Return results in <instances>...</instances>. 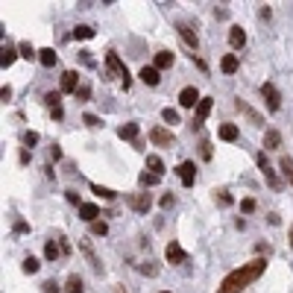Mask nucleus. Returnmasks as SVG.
Instances as JSON below:
<instances>
[{
  "label": "nucleus",
  "mask_w": 293,
  "mask_h": 293,
  "mask_svg": "<svg viewBox=\"0 0 293 293\" xmlns=\"http://www.w3.org/2000/svg\"><path fill=\"white\" fill-rule=\"evenodd\" d=\"M264 267H267V261L255 258V261H249V264H243V267H237V270H232L226 279H223V285L217 288V293H240L243 288H249L264 273Z\"/></svg>",
  "instance_id": "1"
},
{
  "label": "nucleus",
  "mask_w": 293,
  "mask_h": 293,
  "mask_svg": "<svg viewBox=\"0 0 293 293\" xmlns=\"http://www.w3.org/2000/svg\"><path fill=\"white\" fill-rule=\"evenodd\" d=\"M106 67H109V70L123 82V88H129V70H126V65L120 62V56H117V53H112V50L106 53Z\"/></svg>",
  "instance_id": "2"
},
{
  "label": "nucleus",
  "mask_w": 293,
  "mask_h": 293,
  "mask_svg": "<svg viewBox=\"0 0 293 293\" xmlns=\"http://www.w3.org/2000/svg\"><path fill=\"white\" fill-rule=\"evenodd\" d=\"M261 97L267 100V109H270V112H279V109H282V94H279V88H276L273 82H264V85H261Z\"/></svg>",
  "instance_id": "3"
},
{
  "label": "nucleus",
  "mask_w": 293,
  "mask_h": 293,
  "mask_svg": "<svg viewBox=\"0 0 293 293\" xmlns=\"http://www.w3.org/2000/svg\"><path fill=\"white\" fill-rule=\"evenodd\" d=\"M150 141L159 144V147H173L176 144V135L170 129H164V126H156V129H150Z\"/></svg>",
  "instance_id": "4"
},
{
  "label": "nucleus",
  "mask_w": 293,
  "mask_h": 293,
  "mask_svg": "<svg viewBox=\"0 0 293 293\" xmlns=\"http://www.w3.org/2000/svg\"><path fill=\"white\" fill-rule=\"evenodd\" d=\"M164 255H167L170 264H185V261H188V252L182 249V243H179V240H170V243H167V249H164Z\"/></svg>",
  "instance_id": "5"
},
{
  "label": "nucleus",
  "mask_w": 293,
  "mask_h": 293,
  "mask_svg": "<svg viewBox=\"0 0 293 293\" xmlns=\"http://www.w3.org/2000/svg\"><path fill=\"white\" fill-rule=\"evenodd\" d=\"M211 106H214V103H211V97H202V100H199V106H196V115H194V120H191V126H194V129H199V126L205 123V117H208Z\"/></svg>",
  "instance_id": "6"
},
{
  "label": "nucleus",
  "mask_w": 293,
  "mask_h": 293,
  "mask_svg": "<svg viewBox=\"0 0 293 293\" xmlns=\"http://www.w3.org/2000/svg\"><path fill=\"white\" fill-rule=\"evenodd\" d=\"M129 205L138 211V214H147V211L153 208V196H150V194H132L129 196Z\"/></svg>",
  "instance_id": "7"
},
{
  "label": "nucleus",
  "mask_w": 293,
  "mask_h": 293,
  "mask_svg": "<svg viewBox=\"0 0 293 293\" xmlns=\"http://www.w3.org/2000/svg\"><path fill=\"white\" fill-rule=\"evenodd\" d=\"M62 91L65 94H76L79 91V73L76 70H65L62 73Z\"/></svg>",
  "instance_id": "8"
},
{
  "label": "nucleus",
  "mask_w": 293,
  "mask_h": 293,
  "mask_svg": "<svg viewBox=\"0 0 293 293\" xmlns=\"http://www.w3.org/2000/svg\"><path fill=\"white\" fill-rule=\"evenodd\" d=\"M179 176H182V185L191 188V185L196 182V164L194 162H182L179 164Z\"/></svg>",
  "instance_id": "9"
},
{
  "label": "nucleus",
  "mask_w": 293,
  "mask_h": 293,
  "mask_svg": "<svg viewBox=\"0 0 293 293\" xmlns=\"http://www.w3.org/2000/svg\"><path fill=\"white\" fill-rule=\"evenodd\" d=\"M258 167H261V173H264V179L270 182V188H276V191H279L282 185H279V179H276V170H273V167L267 164V159H264V153L258 156Z\"/></svg>",
  "instance_id": "10"
},
{
  "label": "nucleus",
  "mask_w": 293,
  "mask_h": 293,
  "mask_svg": "<svg viewBox=\"0 0 293 293\" xmlns=\"http://www.w3.org/2000/svg\"><path fill=\"white\" fill-rule=\"evenodd\" d=\"M199 91L196 88H182V94H179V106H185V109H194V106H199Z\"/></svg>",
  "instance_id": "11"
},
{
  "label": "nucleus",
  "mask_w": 293,
  "mask_h": 293,
  "mask_svg": "<svg viewBox=\"0 0 293 293\" xmlns=\"http://www.w3.org/2000/svg\"><path fill=\"white\" fill-rule=\"evenodd\" d=\"M176 30H179V35L185 38V44H188L191 50H196V47H199V41H196V33L191 30V27H188V24H185V21H182V24H176Z\"/></svg>",
  "instance_id": "12"
},
{
  "label": "nucleus",
  "mask_w": 293,
  "mask_h": 293,
  "mask_svg": "<svg viewBox=\"0 0 293 293\" xmlns=\"http://www.w3.org/2000/svg\"><path fill=\"white\" fill-rule=\"evenodd\" d=\"M138 76H141V82H144V85H159V79H162V76H159V67H141V73H138Z\"/></svg>",
  "instance_id": "13"
},
{
  "label": "nucleus",
  "mask_w": 293,
  "mask_h": 293,
  "mask_svg": "<svg viewBox=\"0 0 293 293\" xmlns=\"http://www.w3.org/2000/svg\"><path fill=\"white\" fill-rule=\"evenodd\" d=\"M97 214H100V208L94 205V202H82V205H79V217H82V220L97 223Z\"/></svg>",
  "instance_id": "14"
},
{
  "label": "nucleus",
  "mask_w": 293,
  "mask_h": 293,
  "mask_svg": "<svg viewBox=\"0 0 293 293\" xmlns=\"http://www.w3.org/2000/svg\"><path fill=\"white\" fill-rule=\"evenodd\" d=\"M229 44H232L234 50H240V47L246 44V33H243L240 27H232V30H229Z\"/></svg>",
  "instance_id": "15"
},
{
  "label": "nucleus",
  "mask_w": 293,
  "mask_h": 293,
  "mask_svg": "<svg viewBox=\"0 0 293 293\" xmlns=\"http://www.w3.org/2000/svg\"><path fill=\"white\" fill-rule=\"evenodd\" d=\"M237 67H240V62H237L234 53H226V56L220 59V70H223V73H237Z\"/></svg>",
  "instance_id": "16"
},
{
  "label": "nucleus",
  "mask_w": 293,
  "mask_h": 293,
  "mask_svg": "<svg viewBox=\"0 0 293 293\" xmlns=\"http://www.w3.org/2000/svg\"><path fill=\"white\" fill-rule=\"evenodd\" d=\"M237 109H240V112H243V115H246V117H249V120H252L255 126H264V117H261L255 109H249V106H246L243 100H237Z\"/></svg>",
  "instance_id": "17"
},
{
  "label": "nucleus",
  "mask_w": 293,
  "mask_h": 293,
  "mask_svg": "<svg viewBox=\"0 0 293 293\" xmlns=\"http://www.w3.org/2000/svg\"><path fill=\"white\" fill-rule=\"evenodd\" d=\"M279 147H282V135L276 129H270L264 135V150H279Z\"/></svg>",
  "instance_id": "18"
},
{
  "label": "nucleus",
  "mask_w": 293,
  "mask_h": 293,
  "mask_svg": "<svg viewBox=\"0 0 293 293\" xmlns=\"http://www.w3.org/2000/svg\"><path fill=\"white\" fill-rule=\"evenodd\" d=\"M170 65H173V53H167V50L156 53V62H153V67H159V70H167Z\"/></svg>",
  "instance_id": "19"
},
{
  "label": "nucleus",
  "mask_w": 293,
  "mask_h": 293,
  "mask_svg": "<svg viewBox=\"0 0 293 293\" xmlns=\"http://www.w3.org/2000/svg\"><path fill=\"white\" fill-rule=\"evenodd\" d=\"M117 135H120L123 141H138V123H123V126L117 129Z\"/></svg>",
  "instance_id": "20"
},
{
  "label": "nucleus",
  "mask_w": 293,
  "mask_h": 293,
  "mask_svg": "<svg viewBox=\"0 0 293 293\" xmlns=\"http://www.w3.org/2000/svg\"><path fill=\"white\" fill-rule=\"evenodd\" d=\"M79 246H82V252H85V258L91 261V267H94V270H100V273H103V264H100V258H97V255H94V249H91V243H88V240H82Z\"/></svg>",
  "instance_id": "21"
},
{
  "label": "nucleus",
  "mask_w": 293,
  "mask_h": 293,
  "mask_svg": "<svg viewBox=\"0 0 293 293\" xmlns=\"http://www.w3.org/2000/svg\"><path fill=\"white\" fill-rule=\"evenodd\" d=\"M38 62H41L44 67H53V65H56V53H53V47L38 50Z\"/></svg>",
  "instance_id": "22"
},
{
  "label": "nucleus",
  "mask_w": 293,
  "mask_h": 293,
  "mask_svg": "<svg viewBox=\"0 0 293 293\" xmlns=\"http://www.w3.org/2000/svg\"><path fill=\"white\" fill-rule=\"evenodd\" d=\"M59 255H62V246H59L56 240H47V243H44V258H47V261H56Z\"/></svg>",
  "instance_id": "23"
},
{
  "label": "nucleus",
  "mask_w": 293,
  "mask_h": 293,
  "mask_svg": "<svg viewBox=\"0 0 293 293\" xmlns=\"http://www.w3.org/2000/svg\"><path fill=\"white\" fill-rule=\"evenodd\" d=\"M220 138L229 141V144L237 141V126H234V123H223V126H220Z\"/></svg>",
  "instance_id": "24"
},
{
  "label": "nucleus",
  "mask_w": 293,
  "mask_h": 293,
  "mask_svg": "<svg viewBox=\"0 0 293 293\" xmlns=\"http://www.w3.org/2000/svg\"><path fill=\"white\" fill-rule=\"evenodd\" d=\"M147 167H150V173H156V176L164 173V162L159 159V156H147Z\"/></svg>",
  "instance_id": "25"
},
{
  "label": "nucleus",
  "mask_w": 293,
  "mask_h": 293,
  "mask_svg": "<svg viewBox=\"0 0 293 293\" xmlns=\"http://www.w3.org/2000/svg\"><path fill=\"white\" fill-rule=\"evenodd\" d=\"M138 182H141L144 188H153V185H159V182H162V176H156V173H147V170H144V173L138 176Z\"/></svg>",
  "instance_id": "26"
},
{
  "label": "nucleus",
  "mask_w": 293,
  "mask_h": 293,
  "mask_svg": "<svg viewBox=\"0 0 293 293\" xmlns=\"http://www.w3.org/2000/svg\"><path fill=\"white\" fill-rule=\"evenodd\" d=\"M279 167H282V173L288 176V182L293 185V159H291V156H282V162H279Z\"/></svg>",
  "instance_id": "27"
},
{
  "label": "nucleus",
  "mask_w": 293,
  "mask_h": 293,
  "mask_svg": "<svg viewBox=\"0 0 293 293\" xmlns=\"http://www.w3.org/2000/svg\"><path fill=\"white\" fill-rule=\"evenodd\" d=\"M15 56H18L15 50H9V47H3V56H0V65H3V70H6V67H12V65H15Z\"/></svg>",
  "instance_id": "28"
},
{
  "label": "nucleus",
  "mask_w": 293,
  "mask_h": 293,
  "mask_svg": "<svg viewBox=\"0 0 293 293\" xmlns=\"http://www.w3.org/2000/svg\"><path fill=\"white\" fill-rule=\"evenodd\" d=\"M91 194H97L100 199H115V191H112V188H103V185H97V182L91 185Z\"/></svg>",
  "instance_id": "29"
},
{
  "label": "nucleus",
  "mask_w": 293,
  "mask_h": 293,
  "mask_svg": "<svg viewBox=\"0 0 293 293\" xmlns=\"http://www.w3.org/2000/svg\"><path fill=\"white\" fill-rule=\"evenodd\" d=\"M18 50H21V56H24V59H38V50H35L30 41H21V47H18Z\"/></svg>",
  "instance_id": "30"
},
{
  "label": "nucleus",
  "mask_w": 293,
  "mask_h": 293,
  "mask_svg": "<svg viewBox=\"0 0 293 293\" xmlns=\"http://www.w3.org/2000/svg\"><path fill=\"white\" fill-rule=\"evenodd\" d=\"M73 38H82V41H88V38H94V30H91V27H85V24H79V27L73 30Z\"/></svg>",
  "instance_id": "31"
},
{
  "label": "nucleus",
  "mask_w": 293,
  "mask_h": 293,
  "mask_svg": "<svg viewBox=\"0 0 293 293\" xmlns=\"http://www.w3.org/2000/svg\"><path fill=\"white\" fill-rule=\"evenodd\" d=\"M65 291L67 293H82V279H79V276H70L67 285H65Z\"/></svg>",
  "instance_id": "32"
},
{
  "label": "nucleus",
  "mask_w": 293,
  "mask_h": 293,
  "mask_svg": "<svg viewBox=\"0 0 293 293\" xmlns=\"http://www.w3.org/2000/svg\"><path fill=\"white\" fill-rule=\"evenodd\" d=\"M162 117H164V123H170V126H173V123H179V112H176V109H170V106L162 112Z\"/></svg>",
  "instance_id": "33"
},
{
  "label": "nucleus",
  "mask_w": 293,
  "mask_h": 293,
  "mask_svg": "<svg viewBox=\"0 0 293 293\" xmlns=\"http://www.w3.org/2000/svg\"><path fill=\"white\" fill-rule=\"evenodd\" d=\"M82 120H85V126H91V129L103 126V120H100L97 115H91V112H85V115H82Z\"/></svg>",
  "instance_id": "34"
},
{
  "label": "nucleus",
  "mask_w": 293,
  "mask_h": 293,
  "mask_svg": "<svg viewBox=\"0 0 293 293\" xmlns=\"http://www.w3.org/2000/svg\"><path fill=\"white\" fill-rule=\"evenodd\" d=\"M38 267H41L38 258H33V255H30V258H24V273H30V276H33V273H38Z\"/></svg>",
  "instance_id": "35"
},
{
  "label": "nucleus",
  "mask_w": 293,
  "mask_h": 293,
  "mask_svg": "<svg viewBox=\"0 0 293 293\" xmlns=\"http://www.w3.org/2000/svg\"><path fill=\"white\" fill-rule=\"evenodd\" d=\"M199 156H202L205 162L214 156V150H211V141H199Z\"/></svg>",
  "instance_id": "36"
},
{
  "label": "nucleus",
  "mask_w": 293,
  "mask_h": 293,
  "mask_svg": "<svg viewBox=\"0 0 293 293\" xmlns=\"http://www.w3.org/2000/svg\"><path fill=\"white\" fill-rule=\"evenodd\" d=\"M44 103L53 109V106H62V97H59V91H50V94H44Z\"/></svg>",
  "instance_id": "37"
},
{
  "label": "nucleus",
  "mask_w": 293,
  "mask_h": 293,
  "mask_svg": "<svg viewBox=\"0 0 293 293\" xmlns=\"http://www.w3.org/2000/svg\"><path fill=\"white\" fill-rule=\"evenodd\" d=\"M106 232H109V226H106L103 220H97V223H91V234H97V237H103Z\"/></svg>",
  "instance_id": "38"
},
{
  "label": "nucleus",
  "mask_w": 293,
  "mask_h": 293,
  "mask_svg": "<svg viewBox=\"0 0 293 293\" xmlns=\"http://www.w3.org/2000/svg\"><path fill=\"white\" fill-rule=\"evenodd\" d=\"M240 211H243V214H252V211H255V199H252V196H246V199L240 202Z\"/></svg>",
  "instance_id": "39"
},
{
  "label": "nucleus",
  "mask_w": 293,
  "mask_h": 293,
  "mask_svg": "<svg viewBox=\"0 0 293 293\" xmlns=\"http://www.w3.org/2000/svg\"><path fill=\"white\" fill-rule=\"evenodd\" d=\"M138 270H141V273H144V276H156V273H159V267H156V264H153V261H147V264H141V267H138Z\"/></svg>",
  "instance_id": "40"
},
{
  "label": "nucleus",
  "mask_w": 293,
  "mask_h": 293,
  "mask_svg": "<svg viewBox=\"0 0 293 293\" xmlns=\"http://www.w3.org/2000/svg\"><path fill=\"white\" fill-rule=\"evenodd\" d=\"M214 196H217L220 205H232V194H229V191H214Z\"/></svg>",
  "instance_id": "41"
},
{
  "label": "nucleus",
  "mask_w": 293,
  "mask_h": 293,
  "mask_svg": "<svg viewBox=\"0 0 293 293\" xmlns=\"http://www.w3.org/2000/svg\"><path fill=\"white\" fill-rule=\"evenodd\" d=\"M24 144H27V147H35V144H38V132H27V135H24Z\"/></svg>",
  "instance_id": "42"
},
{
  "label": "nucleus",
  "mask_w": 293,
  "mask_h": 293,
  "mask_svg": "<svg viewBox=\"0 0 293 293\" xmlns=\"http://www.w3.org/2000/svg\"><path fill=\"white\" fill-rule=\"evenodd\" d=\"M50 159H53V162H59V159H62V147H59V144H53V147H50Z\"/></svg>",
  "instance_id": "43"
},
{
  "label": "nucleus",
  "mask_w": 293,
  "mask_h": 293,
  "mask_svg": "<svg viewBox=\"0 0 293 293\" xmlns=\"http://www.w3.org/2000/svg\"><path fill=\"white\" fill-rule=\"evenodd\" d=\"M67 202H73V205H82V199H79V194H76V191H67Z\"/></svg>",
  "instance_id": "44"
},
{
  "label": "nucleus",
  "mask_w": 293,
  "mask_h": 293,
  "mask_svg": "<svg viewBox=\"0 0 293 293\" xmlns=\"http://www.w3.org/2000/svg\"><path fill=\"white\" fill-rule=\"evenodd\" d=\"M50 112H53V117H56V120H62V117H65V109H62V106H53Z\"/></svg>",
  "instance_id": "45"
},
{
  "label": "nucleus",
  "mask_w": 293,
  "mask_h": 293,
  "mask_svg": "<svg viewBox=\"0 0 293 293\" xmlns=\"http://www.w3.org/2000/svg\"><path fill=\"white\" fill-rule=\"evenodd\" d=\"M88 94H91V91H88V85H79V91H76V97H79V100H88Z\"/></svg>",
  "instance_id": "46"
},
{
  "label": "nucleus",
  "mask_w": 293,
  "mask_h": 293,
  "mask_svg": "<svg viewBox=\"0 0 293 293\" xmlns=\"http://www.w3.org/2000/svg\"><path fill=\"white\" fill-rule=\"evenodd\" d=\"M173 205V194H164L162 196V208H170Z\"/></svg>",
  "instance_id": "47"
},
{
  "label": "nucleus",
  "mask_w": 293,
  "mask_h": 293,
  "mask_svg": "<svg viewBox=\"0 0 293 293\" xmlns=\"http://www.w3.org/2000/svg\"><path fill=\"white\" fill-rule=\"evenodd\" d=\"M44 293H59V288L53 282H44Z\"/></svg>",
  "instance_id": "48"
},
{
  "label": "nucleus",
  "mask_w": 293,
  "mask_h": 293,
  "mask_svg": "<svg viewBox=\"0 0 293 293\" xmlns=\"http://www.w3.org/2000/svg\"><path fill=\"white\" fill-rule=\"evenodd\" d=\"M0 97L9 100V97H12V88H9V85H3V88H0Z\"/></svg>",
  "instance_id": "49"
},
{
  "label": "nucleus",
  "mask_w": 293,
  "mask_h": 293,
  "mask_svg": "<svg viewBox=\"0 0 293 293\" xmlns=\"http://www.w3.org/2000/svg\"><path fill=\"white\" fill-rule=\"evenodd\" d=\"M27 229H30V226H27L24 220H18V223H15V232H27Z\"/></svg>",
  "instance_id": "50"
},
{
  "label": "nucleus",
  "mask_w": 293,
  "mask_h": 293,
  "mask_svg": "<svg viewBox=\"0 0 293 293\" xmlns=\"http://www.w3.org/2000/svg\"><path fill=\"white\" fill-rule=\"evenodd\" d=\"M291 246H293V229H291Z\"/></svg>",
  "instance_id": "51"
},
{
  "label": "nucleus",
  "mask_w": 293,
  "mask_h": 293,
  "mask_svg": "<svg viewBox=\"0 0 293 293\" xmlns=\"http://www.w3.org/2000/svg\"><path fill=\"white\" fill-rule=\"evenodd\" d=\"M164 293H170V291H164Z\"/></svg>",
  "instance_id": "52"
},
{
  "label": "nucleus",
  "mask_w": 293,
  "mask_h": 293,
  "mask_svg": "<svg viewBox=\"0 0 293 293\" xmlns=\"http://www.w3.org/2000/svg\"><path fill=\"white\" fill-rule=\"evenodd\" d=\"M117 293H123V291H117Z\"/></svg>",
  "instance_id": "53"
}]
</instances>
